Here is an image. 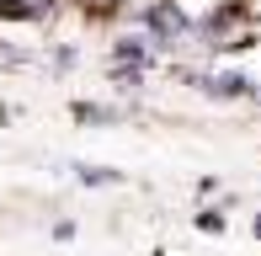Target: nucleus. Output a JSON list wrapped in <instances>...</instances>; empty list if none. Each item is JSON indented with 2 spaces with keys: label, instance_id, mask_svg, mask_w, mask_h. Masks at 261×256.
Listing matches in <instances>:
<instances>
[{
  "label": "nucleus",
  "instance_id": "1",
  "mask_svg": "<svg viewBox=\"0 0 261 256\" xmlns=\"http://www.w3.org/2000/svg\"><path fill=\"white\" fill-rule=\"evenodd\" d=\"M128 16L155 38V54H176L181 43H192V16L181 11V0H144V6L128 11Z\"/></svg>",
  "mask_w": 261,
  "mask_h": 256
},
{
  "label": "nucleus",
  "instance_id": "2",
  "mask_svg": "<svg viewBox=\"0 0 261 256\" xmlns=\"http://www.w3.org/2000/svg\"><path fill=\"white\" fill-rule=\"evenodd\" d=\"M134 107H107V101H75V123H128Z\"/></svg>",
  "mask_w": 261,
  "mask_h": 256
},
{
  "label": "nucleus",
  "instance_id": "3",
  "mask_svg": "<svg viewBox=\"0 0 261 256\" xmlns=\"http://www.w3.org/2000/svg\"><path fill=\"white\" fill-rule=\"evenodd\" d=\"M112 80H117V91H139L144 86V64H112Z\"/></svg>",
  "mask_w": 261,
  "mask_h": 256
},
{
  "label": "nucleus",
  "instance_id": "4",
  "mask_svg": "<svg viewBox=\"0 0 261 256\" xmlns=\"http://www.w3.org/2000/svg\"><path fill=\"white\" fill-rule=\"evenodd\" d=\"M75 176L86 182V187H112V182H123L117 171H107V166H75Z\"/></svg>",
  "mask_w": 261,
  "mask_h": 256
},
{
  "label": "nucleus",
  "instance_id": "5",
  "mask_svg": "<svg viewBox=\"0 0 261 256\" xmlns=\"http://www.w3.org/2000/svg\"><path fill=\"white\" fill-rule=\"evenodd\" d=\"M197 229H208V235L219 229V235H224V214H219V208H203V214H197Z\"/></svg>",
  "mask_w": 261,
  "mask_h": 256
},
{
  "label": "nucleus",
  "instance_id": "6",
  "mask_svg": "<svg viewBox=\"0 0 261 256\" xmlns=\"http://www.w3.org/2000/svg\"><path fill=\"white\" fill-rule=\"evenodd\" d=\"M48 64H54V69H69V64H75V48H54Z\"/></svg>",
  "mask_w": 261,
  "mask_h": 256
},
{
  "label": "nucleus",
  "instance_id": "7",
  "mask_svg": "<svg viewBox=\"0 0 261 256\" xmlns=\"http://www.w3.org/2000/svg\"><path fill=\"white\" fill-rule=\"evenodd\" d=\"M251 235H256V240H261V214H256V219H251Z\"/></svg>",
  "mask_w": 261,
  "mask_h": 256
},
{
  "label": "nucleus",
  "instance_id": "8",
  "mask_svg": "<svg viewBox=\"0 0 261 256\" xmlns=\"http://www.w3.org/2000/svg\"><path fill=\"white\" fill-rule=\"evenodd\" d=\"M251 101H261V80H256V86H251Z\"/></svg>",
  "mask_w": 261,
  "mask_h": 256
}]
</instances>
